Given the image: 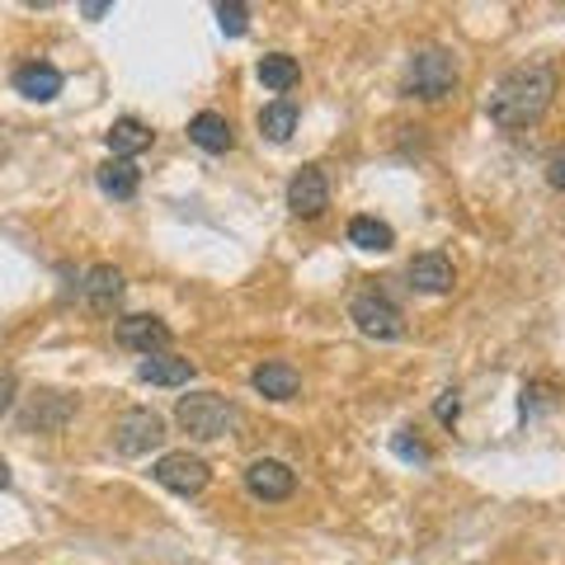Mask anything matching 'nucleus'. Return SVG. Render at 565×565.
Segmentation results:
<instances>
[{
  "label": "nucleus",
  "instance_id": "f257e3e1",
  "mask_svg": "<svg viewBox=\"0 0 565 565\" xmlns=\"http://www.w3.org/2000/svg\"><path fill=\"white\" fill-rule=\"evenodd\" d=\"M556 99V66L552 62H527V66H514L509 76L494 85L490 99H486V114L494 128H527L537 122Z\"/></svg>",
  "mask_w": 565,
  "mask_h": 565
},
{
  "label": "nucleus",
  "instance_id": "1a4fd4ad",
  "mask_svg": "<svg viewBox=\"0 0 565 565\" xmlns=\"http://www.w3.org/2000/svg\"><path fill=\"white\" fill-rule=\"evenodd\" d=\"M114 340H118L122 349L141 353V359H156V353H166V349H170L174 330L161 321V316H122L118 330H114Z\"/></svg>",
  "mask_w": 565,
  "mask_h": 565
},
{
  "label": "nucleus",
  "instance_id": "dca6fc26",
  "mask_svg": "<svg viewBox=\"0 0 565 565\" xmlns=\"http://www.w3.org/2000/svg\"><path fill=\"white\" fill-rule=\"evenodd\" d=\"M104 141H109L114 161H132V156H141L151 147V128L141 118H118L109 132H104Z\"/></svg>",
  "mask_w": 565,
  "mask_h": 565
},
{
  "label": "nucleus",
  "instance_id": "5701e85b",
  "mask_svg": "<svg viewBox=\"0 0 565 565\" xmlns=\"http://www.w3.org/2000/svg\"><path fill=\"white\" fill-rule=\"evenodd\" d=\"M457 415H462V396H457V392H444V396L434 401V419L438 424H448V429H452Z\"/></svg>",
  "mask_w": 565,
  "mask_h": 565
},
{
  "label": "nucleus",
  "instance_id": "9d476101",
  "mask_svg": "<svg viewBox=\"0 0 565 565\" xmlns=\"http://www.w3.org/2000/svg\"><path fill=\"white\" fill-rule=\"evenodd\" d=\"M405 278H411V288L415 292H429V297H444L452 292V259L448 255H438V250H424L411 259V269H405Z\"/></svg>",
  "mask_w": 565,
  "mask_h": 565
},
{
  "label": "nucleus",
  "instance_id": "a211bd4d",
  "mask_svg": "<svg viewBox=\"0 0 565 565\" xmlns=\"http://www.w3.org/2000/svg\"><path fill=\"white\" fill-rule=\"evenodd\" d=\"M95 180L99 189L109 193V199H137V189H141V170L132 161H104L95 170Z\"/></svg>",
  "mask_w": 565,
  "mask_h": 565
},
{
  "label": "nucleus",
  "instance_id": "bb28decb",
  "mask_svg": "<svg viewBox=\"0 0 565 565\" xmlns=\"http://www.w3.org/2000/svg\"><path fill=\"white\" fill-rule=\"evenodd\" d=\"M0 490H10V467H6V457H0Z\"/></svg>",
  "mask_w": 565,
  "mask_h": 565
},
{
  "label": "nucleus",
  "instance_id": "6e6552de",
  "mask_svg": "<svg viewBox=\"0 0 565 565\" xmlns=\"http://www.w3.org/2000/svg\"><path fill=\"white\" fill-rule=\"evenodd\" d=\"M245 490L264 504H282L297 490V471L288 462H278V457H255V462L245 467Z\"/></svg>",
  "mask_w": 565,
  "mask_h": 565
},
{
  "label": "nucleus",
  "instance_id": "7ed1b4c3",
  "mask_svg": "<svg viewBox=\"0 0 565 565\" xmlns=\"http://www.w3.org/2000/svg\"><path fill=\"white\" fill-rule=\"evenodd\" d=\"M457 81H462V71H457V57L448 47H424L411 57L405 66V81H401V95L411 99H424V104H438L457 90Z\"/></svg>",
  "mask_w": 565,
  "mask_h": 565
},
{
  "label": "nucleus",
  "instance_id": "2eb2a0df",
  "mask_svg": "<svg viewBox=\"0 0 565 565\" xmlns=\"http://www.w3.org/2000/svg\"><path fill=\"white\" fill-rule=\"evenodd\" d=\"M137 377L151 382V386H189L199 377V367L189 359H170V353H156V359H141L137 363Z\"/></svg>",
  "mask_w": 565,
  "mask_h": 565
},
{
  "label": "nucleus",
  "instance_id": "9b49d317",
  "mask_svg": "<svg viewBox=\"0 0 565 565\" xmlns=\"http://www.w3.org/2000/svg\"><path fill=\"white\" fill-rule=\"evenodd\" d=\"M189 141L199 151H207V156H226L236 147V132H232V122H226V114L203 109V114L189 118Z\"/></svg>",
  "mask_w": 565,
  "mask_h": 565
},
{
  "label": "nucleus",
  "instance_id": "a878e982",
  "mask_svg": "<svg viewBox=\"0 0 565 565\" xmlns=\"http://www.w3.org/2000/svg\"><path fill=\"white\" fill-rule=\"evenodd\" d=\"M114 6H109V0H85V6H81V14H85V20H104V14H109Z\"/></svg>",
  "mask_w": 565,
  "mask_h": 565
},
{
  "label": "nucleus",
  "instance_id": "f03ea898",
  "mask_svg": "<svg viewBox=\"0 0 565 565\" xmlns=\"http://www.w3.org/2000/svg\"><path fill=\"white\" fill-rule=\"evenodd\" d=\"M174 419H180V429L189 438L212 444V438H226L241 424V405L226 401L222 392H193V396H180V405H174Z\"/></svg>",
  "mask_w": 565,
  "mask_h": 565
},
{
  "label": "nucleus",
  "instance_id": "f3484780",
  "mask_svg": "<svg viewBox=\"0 0 565 565\" xmlns=\"http://www.w3.org/2000/svg\"><path fill=\"white\" fill-rule=\"evenodd\" d=\"M349 245L382 255V250H392V245H396V232L382 217H367V212H359V217H349Z\"/></svg>",
  "mask_w": 565,
  "mask_h": 565
},
{
  "label": "nucleus",
  "instance_id": "4468645a",
  "mask_svg": "<svg viewBox=\"0 0 565 565\" xmlns=\"http://www.w3.org/2000/svg\"><path fill=\"white\" fill-rule=\"evenodd\" d=\"M81 297H85V302H90L99 316H109L114 302L122 297V274L114 269V264H95V269L85 274V282H81Z\"/></svg>",
  "mask_w": 565,
  "mask_h": 565
},
{
  "label": "nucleus",
  "instance_id": "412c9836",
  "mask_svg": "<svg viewBox=\"0 0 565 565\" xmlns=\"http://www.w3.org/2000/svg\"><path fill=\"white\" fill-rule=\"evenodd\" d=\"M217 24H222V33L241 39V33L250 29V10H245L241 0H222V6H217Z\"/></svg>",
  "mask_w": 565,
  "mask_h": 565
},
{
  "label": "nucleus",
  "instance_id": "393cba45",
  "mask_svg": "<svg viewBox=\"0 0 565 565\" xmlns=\"http://www.w3.org/2000/svg\"><path fill=\"white\" fill-rule=\"evenodd\" d=\"M10 405H14V373L10 367H0V415H6Z\"/></svg>",
  "mask_w": 565,
  "mask_h": 565
},
{
  "label": "nucleus",
  "instance_id": "4be33fe9",
  "mask_svg": "<svg viewBox=\"0 0 565 565\" xmlns=\"http://www.w3.org/2000/svg\"><path fill=\"white\" fill-rule=\"evenodd\" d=\"M392 452L401 457V462H419V467L429 462V448H424L419 438H411V429H401V434L392 438Z\"/></svg>",
  "mask_w": 565,
  "mask_h": 565
},
{
  "label": "nucleus",
  "instance_id": "aec40b11",
  "mask_svg": "<svg viewBox=\"0 0 565 565\" xmlns=\"http://www.w3.org/2000/svg\"><path fill=\"white\" fill-rule=\"evenodd\" d=\"M259 81L282 95L302 81V66H297V57H288V52H269V57H259Z\"/></svg>",
  "mask_w": 565,
  "mask_h": 565
},
{
  "label": "nucleus",
  "instance_id": "0eeeda50",
  "mask_svg": "<svg viewBox=\"0 0 565 565\" xmlns=\"http://www.w3.org/2000/svg\"><path fill=\"white\" fill-rule=\"evenodd\" d=\"M326 207H330L326 170L321 166H302L288 180V212H292V217H302V222H316V217H326Z\"/></svg>",
  "mask_w": 565,
  "mask_h": 565
},
{
  "label": "nucleus",
  "instance_id": "20e7f679",
  "mask_svg": "<svg viewBox=\"0 0 565 565\" xmlns=\"http://www.w3.org/2000/svg\"><path fill=\"white\" fill-rule=\"evenodd\" d=\"M349 321L359 326V334H367V340H401V334H405L401 307L386 292H377V288H367V292L353 297V302H349Z\"/></svg>",
  "mask_w": 565,
  "mask_h": 565
},
{
  "label": "nucleus",
  "instance_id": "39448f33",
  "mask_svg": "<svg viewBox=\"0 0 565 565\" xmlns=\"http://www.w3.org/2000/svg\"><path fill=\"white\" fill-rule=\"evenodd\" d=\"M161 444H166V419L156 411H147V405H132V411H122L114 419V448L122 457H147Z\"/></svg>",
  "mask_w": 565,
  "mask_h": 565
},
{
  "label": "nucleus",
  "instance_id": "b1692460",
  "mask_svg": "<svg viewBox=\"0 0 565 565\" xmlns=\"http://www.w3.org/2000/svg\"><path fill=\"white\" fill-rule=\"evenodd\" d=\"M546 184L565 193V147H556L552 156H546Z\"/></svg>",
  "mask_w": 565,
  "mask_h": 565
},
{
  "label": "nucleus",
  "instance_id": "6ab92c4d",
  "mask_svg": "<svg viewBox=\"0 0 565 565\" xmlns=\"http://www.w3.org/2000/svg\"><path fill=\"white\" fill-rule=\"evenodd\" d=\"M297 104L292 99H274V104H264V114H259V132L269 137V141H288L297 132Z\"/></svg>",
  "mask_w": 565,
  "mask_h": 565
},
{
  "label": "nucleus",
  "instance_id": "ddd939ff",
  "mask_svg": "<svg viewBox=\"0 0 565 565\" xmlns=\"http://www.w3.org/2000/svg\"><path fill=\"white\" fill-rule=\"evenodd\" d=\"M14 90H20L24 99H33V104H52L62 95V71L52 62H24L20 71H14Z\"/></svg>",
  "mask_w": 565,
  "mask_h": 565
},
{
  "label": "nucleus",
  "instance_id": "423d86ee",
  "mask_svg": "<svg viewBox=\"0 0 565 565\" xmlns=\"http://www.w3.org/2000/svg\"><path fill=\"white\" fill-rule=\"evenodd\" d=\"M156 486H166L170 494H203L207 481H212V467L203 462V457H193V452H166V457H156Z\"/></svg>",
  "mask_w": 565,
  "mask_h": 565
},
{
  "label": "nucleus",
  "instance_id": "f8f14e48",
  "mask_svg": "<svg viewBox=\"0 0 565 565\" xmlns=\"http://www.w3.org/2000/svg\"><path fill=\"white\" fill-rule=\"evenodd\" d=\"M250 386L264 401H292L297 392H302V373H297L292 363H282V359H269V363H259L250 373Z\"/></svg>",
  "mask_w": 565,
  "mask_h": 565
}]
</instances>
